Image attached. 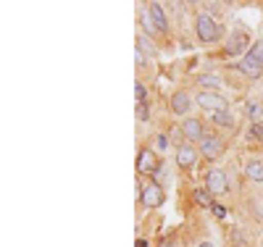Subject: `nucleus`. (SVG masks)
<instances>
[{
    "instance_id": "nucleus-1",
    "label": "nucleus",
    "mask_w": 263,
    "mask_h": 247,
    "mask_svg": "<svg viewBox=\"0 0 263 247\" xmlns=\"http://www.w3.org/2000/svg\"><path fill=\"white\" fill-rule=\"evenodd\" d=\"M221 27H218V21L213 18V16H208V13H197V18H195V34H197V40H200L203 45H211V42H216L218 37H221Z\"/></svg>"
},
{
    "instance_id": "nucleus-2",
    "label": "nucleus",
    "mask_w": 263,
    "mask_h": 247,
    "mask_svg": "<svg viewBox=\"0 0 263 247\" xmlns=\"http://www.w3.org/2000/svg\"><path fill=\"white\" fill-rule=\"evenodd\" d=\"M195 103L200 105L203 110H208V113H221V110H229V100H227V95H221V92H203L195 98Z\"/></svg>"
},
{
    "instance_id": "nucleus-3",
    "label": "nucleus",
    "mask_w": 263,
    "mask_h": 247,
    "mask_svg": "<svg viewBox=\"0 0 263 247\" xmlns=\"http://www.w3.org/2000/svg\"><path fill=\"white\" fill-rule=\"evenodd\" d=\"M248 42H250L248 32H245L242 27H237V29L229 34V40H227V45H224V50H227V55H242V53L248 55V53H250Z\"/></svg>"
},
{
    "instance_id": "nucleus-4",
    "label": "nucleus",
    "mask_w": 263,
    "mask_h": 247,
    "mask_svg": "<svg viewBox=\"0 0 263 247\" xmlns=\"http://www.w3.org/2000/svg\"><path fill=\"white\" fill-rule=\"evenodd\" d=\"M224 140L218 137V134H205V137L200 140V153H203V158H208V161H218L221 158V153H224Z\"/></svg>"
},
{
    "instance_id": "nucleus-5",
    "label": "nucleus",
    "mask_w": 263,
    "mask_h": 247,
    "mask_svg": "<svg viewBox=\"0 0 263 247\" xmlns=\"http://www.w3.org/2000/svg\"><path fill=\"white\" fill-rule=\"evenodd\" d=\"M158 166H161V158H158V155L153 153L150 147H142V150L137 153V174H142V176L156 174Z\"/></svg>"
},
{
    "instance_id": "nucleus-6",
    "label": "nucleus",
    "mask_w": 263,
    "mask_h": 247,
    "mask_svg": "<svg viewBox=\"0 0 263 247\" xmlns=\"http://www.w3.org/2000/svg\"><path fill=\"white\" fill-rule=\"evenodd\" d=\"M205 189H208L213 197H221V195L229 189L227 174H224L221 168H213V171H208V176H205Z\"/></svg>"
},
{
    "instance_id": "nucleus-7",
    "label": "nucleus",
    "mask_w": 263,
    "mask_h": 247,
    "mask_svg": "<svg viewBox=\"0 0 263 247\" xmlns=\"http://www.w3.org/2000/svg\"><path fill=\"white\" fill-rule=\"evenodd\" d=\"M163 197L166 195L158 184H147L140 192V203H142V208H158V205H163Z\"/></svg>"
},
{
    "instance_id": "nucleus-8",
    "label": "nucleus",
    "mask_w": 263,
    "mask_h": 247,
    "mask_svg": "<svg viewBox=\"0 0 263 247\" xmlns=\"http://www.w3.org/2000/svg\"><path fill=\"white\" fill-rule=\"evenodd\" d=\"M182 137L190 142H200L205 137V124L200 119H184L182 124Z\"/></svg>"
},
{
    "instance_id": "nucleus-9",
    "label": "nucleus",
    "mask_w": 263,
    "mask_h": 247,
    "mask_svg": "<svg viewBox=\"0 0 263 247\" xmlns=\"http://www.w3.org/2000/svg\"><path fill=\"white\" fill-rule=\"evenodd\" d=\"M147 16H150V21H153V27L158 29V34H166V32H168V18H166L163 6L150 3V6H147Z\"/></svg>"
},
{
    "instance_id": "nucleus-10",
    "label": "nucleus",
    "mask_w": 263,
    "mask_h": 247,
    "mask_svg": "<svg viewBox=\"0 0 263 247\" xmlns=\"http://www.w3.org/2000/svg\"><path fill=\"white\" fill-rule=\"evenodd\" d=\"M195 163H197V150L192 145H179L177 147V166L182 171H190Z\"/></svg>"
},
{
    "instance_id": "nucleus-11",
    "label": "nucleus",
    "mask_w": 263,
    "mask_h": 247,
    "mask_svg": "<svg viewBox=\"0 0 263 247\" xmlns=\"http://www.w3.org/2000/svg\"><path fill=\"white\" fill-rule=\"evenodd\" d=\"M168 108H171V113H174V116H184L187 110L192 108V100H190V95L184 92V89H179V92H174V95H171Z\"/></svg>"
},
{
    "instance_id": "nucleus-12",
    "label": "nucleus",
    "mask_w": 263,
    "mask_h": 247,
    "mask_svg": "<svg viewBox=\"0 0 263 247\" xmlns=\"http://www.w3.org/2000/svg\"><path fill=\"white\" fill-rule=\"evenodd\" d=\"M239 71H242L248 79H260V77H263V66H260L255 58L242 55V61H239Z\"/></svg>"
},
{
    "instance_id": "nucleus-13",
    "label": "nucleus",
    "mask_w": 263,
    "mask_h": 247,
    "mask_svg": "<svg viewBox=\"0 0 263 247\" xmlns=\"http://www.w3.org/2000/svg\"><path fill=\"white\" fill-rule=\"evenodd\" d=\"M245 176L250 179V182L260 184V182H263V161H260V158L248 161V166H245Z\"/></svg>"
},
{
    "instance_id": "nucleus-14",
    "label": "nucleus",
    "mask_w": 263,
    "mask_h": 247,
    "mask_svg": "<svg viewBox=\"0 0 263 247\" xmlns=\"http://www.w3.org/2000/svg\"><path fill=\"white\" fill-rule=\"evenodd\" d=\"M197 84L205 87V92H218V89H221V77H216V74H200V77H197Z\"/></svg>"
},
{
    "instance_id": "nucleus-15",
    "label": "nucleus",
    "mask_w": 263,
    "mask_h": 247,
    "mask_svg": "<svg viewBox=\"0 0 263 247\" xmlns=\"http://www.w3.org/2000/svg\"><path fill=\"white\" fill-rule=\"evenodd\" d=\"M137 53L140 55H158V48L153 45V40L147 34H140L137 37Z\"/></svg>"
},
{
    "instance_id": "nucleus-16",
    "label": "nucleus",
    "mask_w": 263,
    "mask_h": 247,
    "mask_svg": "<svg viewBox=\"0 0 263 247\" xmlns=\"http://www.w3.org/2000/svg\"><path fill=\"white\" fill-rule=\"evenodd\" d=\"M211 197H213V195H211L208 189H195V192H192V200H195L197 205H203V208L213 205V200H211Z\"/></svg>"
},
{
    "instance_id": "nucleus-17",
    "label": "nucleus",
    "mask_w": 263,
    "mask_h": 247,
    "mask_svg": "<svg viewBox=\"0 0 263 247\" xmlns=\"http://www.w3.org/2000/svg\"><path fill=\"white\" fill-rule=\"evenodd\" d=\"M245 110H248V116H250L253 124H260V119H263V108H260L258 103H248Z\"/></svg>"
},
{
    "instance_id": "nucleus-18",
    "label": "nucleus",
    "mask_w": 263,
    "mask_h": 247,
    "mask_svg": "<svg viewBox=\"0 0 263 247\" xmlns=\"http://www.w3.org/2000/svg\"><path fill=\"white\" fill-rule=\"evenodd\" d=\"M213 124H218V126H234V119H232L229 110H221V113H213Z\"/></svg>"
},
{
    "instance_id": "nucleus-19",
    "label": "nucleus",
    "mask_w": 263,
    "mask_h": 247,
    "mask_svg": "<svg viewBox=\"0 0 263 247\" xmlns=\"http://www.w3.org/2000/svg\"><path fill=\"white\" fill-rule=\"evenodd\" d=\"M250 58H255L260 66H263V40H258L255 45H250V53H248Z\"/></svg>"
},
{
    "instance_id": "nucleus-20",
    "label": "nucleus",
    "mask_w": 263,
    "mask_h": 247,
    "mask_svg": "<svg viewBox=\"0 0 263 247\" xmlns=\"http://www.w3.org/2000/svg\"><path fill=\"white\" fill-rule=\"evenodd\" d=\"M142 27H145V34H147V37H156V34H158V29H156V27H153V21H150V16H147V11L142 13Z\"/></svg>"
},
{
    "instance_id": "nucleus-21",
    "label": "nucleus",
    "mask_w": 263,
    "mask_h": 247,
    "mask_svg": "<svg viewBox=\"0 0 263 247\" xmlns=\"http://www.w3.org/2000/svg\"><path fill=\"white\" fill-rule=\"evenodd\" d=\"M135 98H137V103H147V89H145L142 82L135 84Z\"/></svg>"
},
{
    "instance_id": "nucleus-22",
    "label": "nucleus",
    "mask_w": 263,
    "mask_h": 247,
    "mask_svg": "<svg viewBox=\"0 0 263 247\" xmlns=\"http://www.w3.org/2000/svg\"><path fill=\"white\" fill-rule=\"evenodd\" d=\"M137 119L140 121H150V105L147 103H137Z\"/></svg>"
},
{
    "instance_id": "nucleus-23",
    "label": "nucleus",
    "mask_w": 263,
    "mask_h": 247,
    "mask_svg": "<svg viewBox=\"0 0 263 247\" xmlns=\"http://www.w3.org/2000/svg\"><path fill=\"white\" fill-rule=\"evenodd\" d=\"M253 137L263 142V124H253Z\"/></svg>"
},
{
    "instance_id": "nucleus-24",
    "label": "nucleus",
    "mask_w": 263,
    "mask_h": 247,
    "mask_svg": "<svg viewBox=\"0 0 263 247\" xmlns=\"http://www.w3.org/2000/svg\"><path fill=\"white\" fill-rule=\"evenodd\" d=\"M211 208H213V213H216L218 218H224V216H227V208H224V205H218V203H213Z\"/></svg>"
},
{
    "instance_id": "nucleus-25",
    "label": "nucleus",
    "mask_w": 263,
    "mask_h": 247,
    "mask_svg": "<svg viewBox=\"0 0 263 247\" xmlns=\"http://www.w3.org/2000/svg\"><path fill=\"white\" fill-rule=\"evenodd\" d=\"M163 147H166V137L161 134V137H158V150H163Z\"/></svg>"
},
{
    "instance_id": "nucleus-26",
    "label": "nucleus",
    "mask_w": 263,
    "mask_h": 247,
    "mask_svg": "<svg viewBox=\"0 0 263 247\" xmlns=\"http://www.w3.org/2000/svg\"><path fill=\"white\" fill-rule=\"evenodd\" d=\"M158 247H177V244H174V242H171V239H163V242H161V244H158Z\"/></svg>"
},
{
    "instance_id": "nucleus-27",
    "label": "nucleus",
    "mask_w": 263,
    "mask_h": 247,
    "mask_svg": "<svg viewBox=\"0 0 263 247\" xmlns=\"http://www.w3.org/2000/svg\"><path fill=\"white\" fill-rule=\"evenodd\" d=\"M135 247H147V239H137V244Z\"/></svg>"
},
{
    "instance_id": "nucleus-28",
    "label": "nucleus",
    "mask_w": 263,
    "mask_h": 247,
    "mask_svg": "<svg viewBox=\"0 0 263 247\" xmlns=\"http://www.w3.org/2000/svg\"><path fill=\"white\" fill-rule=\"evenodd\" d=\"M195 247H213L211 242H200V244H195Z\"/></svg>"
}]
</instances>
